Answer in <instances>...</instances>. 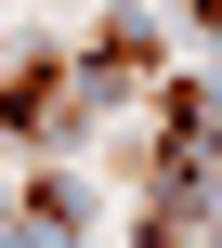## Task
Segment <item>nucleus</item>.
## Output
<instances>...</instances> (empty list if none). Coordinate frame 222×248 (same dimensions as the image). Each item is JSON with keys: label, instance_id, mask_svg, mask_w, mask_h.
Instances as JSON below:
<instances>
[{"label": "nucleus", "instance_id": "nucleus-2", "mask_svg": "<svg viewBox=\"0 0 222 248\" xmlns=\"http://www.w3.org/2000/svg\"><path fill=\"white\" fill-rule=\"evenodd\" d=\"M144 65H157V39H144V26H105V39H92V92H131Z\"/></svg>", "mask_w": 222, "mask_h": 248}, {"label": "nucleus", "instance_id": "nucleus-3", "mask_svg": "<svg viewBox=\"0 0 222 248\" xmlns=\"http://www.w3.org/2000/svg\"><path fill=\"white\" fill-rule=\"evenodd\" d=\"M196 26H222V0H196Z\"/></svg>", "mask_w": 222, "mask_h": 248}, {"label": "nucleus", "instance_id": "nucleus-1", "mask_svg": "<svg viewBox=\"0 0 222 248\" xmlns=\"http://www.w3.org/2000/svg\"><path fill=\"white\" fill-rule=\"evenodd\" d=\"M79 92H65V65L52 52H0V131H52Z\"/></svg>", "mask_w": 222, "mask_h": 248}]
</instances>
